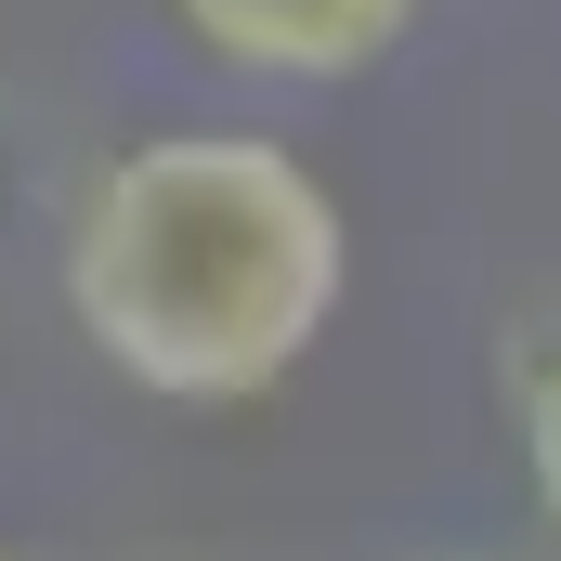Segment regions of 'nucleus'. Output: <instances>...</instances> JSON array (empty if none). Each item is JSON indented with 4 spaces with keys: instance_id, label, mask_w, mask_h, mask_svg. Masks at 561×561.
I'll list each match as a JSON object with an SVG mask.
<instances>
[{
    "instance_id": "nucleus-1",
    "label": "nucleus",
    "mask_w": 561,
    "mask_h": 561,
    "mask_svg": "<svg viewBox=\"0 0 561 561\" xmlns=\"http://www.w3.org/2000/svg\"><path fill=\"white\" fill-rule=\"evenodd\" d=\"M340 196L262 131H157L66 222V313L157 405H262L340 327Z\"/></svg>"
},
{
    "instance_id": "nucleus-2",
    "label": "nucleus",
    "mask_w": 561,
    "mask_h": 561,
    "mask_svg": "<svg viewBox=\"0 0 561 561\" xmlns=\"http://www.w3.org/2000/svg\"><path fill=\"white\" fill-rule=\"evenodd\" d=\"M170 13H183V39H196L209 66L287 79V92L366 79V66L419 26V0H170Z\"/></svg>"
},
{
    "instance_id": "nucleus-3",
    "label": "nucleus",
    "mask_w": 561,
    "mask_h": 561,
    "mask_svg": "<svg viewBox=\"0 0 561 561\" xmlns=\"http://www.w3.org/2000/svg\"><path fill=\"white\" fill-rule=\"evenodd\" d=\"M523 470H536V510H549V536H561V353L523 379Z\"/></svg>"
}]
</instances>
